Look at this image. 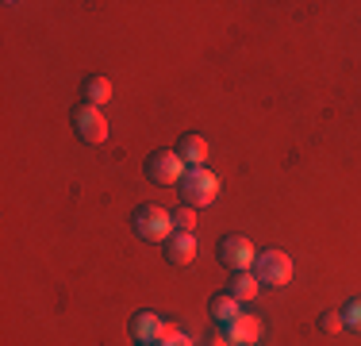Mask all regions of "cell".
I'll list each match as a JSON object with an SVG mask.
<instances>
[{"instance_id": "obj_1", "label": "cell", "mask_w": 361, "mask_h": 346, "mask_svg": "<svg viewBox=\"0 0 361 346\" xmlns=\"http://www.w3.org/2000/svg\"><path fill=\"white\" fill-rule=\"evenodd\" d=\"M131 227L142 242H166L173 235V212H166L161 204H139L131 215Z\"/></svg>"}, {"instance_id": "obj_2", "label": "cell", "mask_w": 361, "mask_h": 346, "mask_svg": "<svg viewBox=\"0 0 361 346\" xmlns=\"http://www.w3.org/2000/svg\"><path fill=\"white\" fill-rule=\"evenodd\" d=\"M177 189H180V201L188 208H208V204H216V196H219V177L208 166H200V169H188Z\"/></svg>"}, {"instance_id": "obj_3", "label": "cell", "mask_w": 361, "mask_h": 346, "mask_svg": "<svg viewBox=\"0 0 361 346\" xmlns=\"http://www.w3.org/2000/svg\"><path fill=\"white\" fill-rule=\"evenodd\" d=\"M216 258H219L223 266H227L231 273H243V270H254L257 250H254V242L246 239V235L231 231V235H223V239L216 242Z\"/></svg>"}, {"instance_id": "obj_4", "label": "cell", "mask_w": 361, "mask_h": 346, "mask_svg": "<svg viewBox=\"0 0 361 346\" xmlns=\"http://www.w3.org/2000/svg\"><path fill=\"white\" fill-rule=\"evenodd\" d=\"M254 277L262 285H269V289H281V285L292 281V258L277 246L262 250V254L254 258Z\"/></svg>"}, {"instance_id": "obj_5", "label": "cell", "mask_w": 361, "mask_h": 346, "mask_svg": "<svg viewBox=\"0 0 361 346\" xmlns=\"http://www.w3.org/2000/svg\"><path fill=\"white\" fill-rule=\"evenodd\" d=\"M70 124H73V135L81 138V143H104L108 138V119L97 104L77 100L73 112H70Z\"/></svg>"}, {"instance_id": "obj_6", "label": "cell", "mask_w": 361, "mask_h": 346, "mask_svg": "<svg viewBox=\"0 0 361 346\" xmlns=\"http://www.w3.org/2000/svg\"><path fill=\"white\" fill-rule=\"evenodd\" d=\"M142 169H146V177H150L154 185H180V177L188 173V166L180 162L177 150H154Z\"/></svg>"}, {"instance_id": "obj_7", "label": "cell", "mask_w": 361, "mask_h": 346, "mask_svg": "<svg viewBox=\"0 0 361 346\" xmlns=\"http://www.w3.org/2000/svg\"><path fill=\"white\" fill-rule=\"evenodd\" d=\"M161 254H166L169 266H188L196 258V235L192 231H173V235L161 242Z\"/></svg>"}, {"instance_id": "obj_8", "label": "cell", "mask_w": 361, "mask_h": 346, "mask_svg": "<svg viewBox=\"0 0 361 346\" xmlns=\"http://www.w3.org/2000/svg\"><path fill=\"white\" fill-rule=\"evenodd\" d=\"M223 331H227V339L235 342V346H254L257 339H262V319L246 316V311H243V316H235L227 327H223Z\"/></svg>"}, {"instance_id": "obj_9", "label": "cell", "mask_w": 361, "mask_h": 346, "mask_svg": "<svg viewBox=\"0 0 361 346\" xmlns=\"http://www.w3.org/2000/svg\"><path fill=\"white\" fill-rule=\"evenodd\" d=\"M161 323L166 319L158 316V311H135L131 316V339L135 342H158V335H161Z\"/></svg>"}, {"instance_id": "obj_10", "label": "cell", "mask_w": 361, "mask_h": 346, "mask_svg": "<svg viewBox=\"0 0 361 346\" xmlns=\"http://www.w3.org/2000/svg\"><path fill=\"white\" fill-rule=\"evenodd\" d=\"M173 150L180 154V162H185L188 169H200L204 162H208V143H204L200 135H192V131H188V135H180Z\"/></svg>"}, {"instance_id": "obj_11", "label": "cell", "mask_w": 361, "mask_h": 346, "mask_svg": "<svg viewBox=\"0 0 361 346\" xmlns=\"http://www.w3.org/2000/svg\"><path fill=\"white\" fill-rule=\"evenodd\" d=\"M81 100L85 104H108L111 100V81L104 73H85V81H81Z\"/></svg>"}, {"instance_id": "obj_12", "label": "cell", "mask_w": 361, "mask_h": 346, "mask_svg": "<svg viewBox=\"0 0 361 346\" xmlns=\"http://www.w3.org/2000/svg\"><path fill=\"white\" fill-rule=\"evenodd\" d=\"M208 316L216 319L219 327H227L235 316H243V308H238V300L231 297V292H216V297L208 300Z\"/></svg>"}, {"instance_id": "obj_13", "label": "cell", "mask_w": 361, "mask_h": 346, "mask_svg": "<svg viewBox=\"0 0 361 346\" xmlns=\"http://www.w3.org/2000/svg\"><path fill=\"white\" fill-rule=\"evenodd\" d=\"M257 289H262V281L254 277V270H243V273H231V285H227V292L243 304V300H254L257 297Z\"/></svg>"}, {"instance_id": "obj_14", "label": "cell", "mask_w": 361, "mask_h": 346, "mask_svg": "<svg viewBox=\"0 0 361 346\" xmlns=\"http://www.w3.org/2000/svg\"><path fill=\"white\" fill-rule=\"evenodd\" d=\"M342 323L350 327V331L361 335V297H350L346 308H342Z\"/></svg>"}, {"instance_id": "obj_15", "label": "cell", "mask_w": 361, "mask_h": 346, "mask_svg": "<svg viewBox=\"0 0 361 346\" xmlns=\"http://www.w3.org/2000/svg\"><path fill=\"white\" fill-rule=\"evenodd\" d=\"M196 227V208H177L173 212V231H192Z\"/></svg>"}, {"instance_id": "obj_16", "label": "cell", "mask_w": 361, "mask_h": 346, "mask_svg": "<svg viewBox=\"0 0 361 346\" xmlns=\"http://www.w3.org/2000/svg\"><path fill=\"white\" fill-rule=\"evenodd\" d=\"M342 327H346V323H342V311H323V316H319V331L323 335H338Z\"/></svg>"}, {"instance_id": "obj_17", "label": "cell", "mask_w": 361, "mask_h": 346, "mask_svg": "<svg viewBox=\"0 0 361 346\" xmlns=\"http://www.w3.org/2000/svg\"><path fill=\"white\" fill-rule=\"evenodd\" d=\"M177 335H180V331H177V323H161V335H158V346H161V342H169V339H177Z\"/></svg>"}, {"instance_id": "obj_18", "label": "cell", "mask_w": 361, "mask_h": 346, "mask_svg": "<svg viewBox=\"0 0 361 346\" xmlns=\"http://www.w3.org/2000/svg\"><path fill=\"white\" fill-rule=\"evenodd\" d=\"M208 346H235V342H231V339H227V331H223V327H219V331H216V335H212V339H208Z\"/></svg>"}, {"instance_id": "obj_19", "label": "cell", "mask_w": 361, "mask_h": 346, "mask_svg": "<svg viewBox=\"0 0 361 346\" xmlns=\"http://www.w3.org/2000/svg\"><path fill=\"white\" fill-rule=\"evenodd\" d=\"M161 346H192V342H188V335H177V339H169V342H161Z\"/></svg>"}, {"instance_id": "obj_20", "label": "cell", "mask_w": 361, "mask_h": 346, "mask_svg": "<svg viewBox=\"0 0 361 346\" xmlns=\"http://www.w3.org/2000/svg\"><path fill=\"white\" fill-rule=\"evenodd\" d=\"M135 346H158V342H135Z\"/></svg>"}]
</instances>
